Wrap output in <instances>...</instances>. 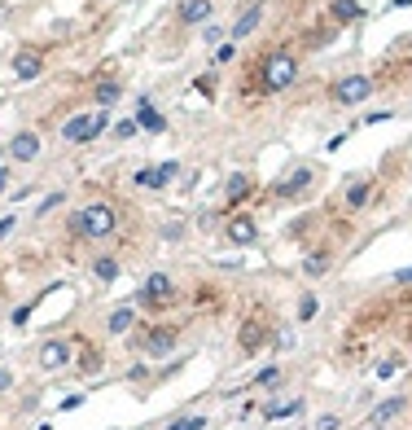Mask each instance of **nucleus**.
I'll list each match as a JSON object with an SVG mask.
<instances>
[{"instance_id":"f257e3e1","label":"nucleus","mask_w":412,"mask_h":430,"mask_svg":"<svg viewBox=\"0 0 412 430\" xmlns=\"http://www.w3.org/2000/svg\"><path fill=\"white\" fill-rule=\"evenodd\" d=\"M298 70H303V58L290 40H281L272 48H264L259 62L250 66L246 75V97H276V92H290L298 84Z\"/></svg>"},{"instance_id":"f03ea898","label":"nucleus","mask_w":412,"mask_h":430,"mask_svg":"<svg viewBox=\"0 0 412 430\" xmlns=\"http://www.w3.org/2000/svg\"><path fill=\"white\" fill-rule=\"evenodd\" d=\"M119 229H123L119 198H92V202H84V207H75L66 215V237H75V242L101 246V242H114Z\"/></svg>"},{"instance_id":"7ed1b4c3","label":"nucleus","mask_w":412,"mask_h":430,"mask_svg":"<svg viewBox=\"0 0 412 430\" xmlns=\"http://www.w3.org/2000/svg\"><path fill=\"white\" fill-rule=\"evenodd\" d=\"M127 338H132V351H141V356H149V360H163V356H171V351L180 347L185 325H175V321H145L141 330H132Z\"/></svg>"},{"instance_id":"20e7f679","label":"nucleus","mask_w":412,"mask_h":430,"mask_svg":"<svg viewBox=\"0 0 412 430\" xmlns=\"http://www.w3.org/2000/svg\"><path fill=\"white\" fill-rule=\"evenodd\" d=\"M180 299H185V294H180V281H175L171 272H149L145 286L136 290V308L149 312V316H163V312L175 308Z\"/></svg>"},{"instance_id":"39448f33","label":"nucleus","mask_w":412,"mask_h":430,"mask_svg":"<svg viewBox=\"0 0 412 430\" xmlns=\"http://www.w3.org/2000/svg\"><path fill=\"white\" fill-rule=\"evenodd\" d=\"M316 185H320V167H294L281 185H272V189H264V202H272V207H286V202H307L316 193Z\"/></svg>"},{"instance_id":"423d86ee","label":"nucleus","mask_w":412,"mask_h":430,"mask_svg":"<svg viewBox=\"0 0 412 430\" xmlns=\"http://www.w3.org/2000/svg\"><path fill=\"white\" fill-rule=\"evenodd\" d=\"M106 128H110V110L92 106V110H80V114H70V119L62 123V141H66V145H92Z\"/></svg>"},{"instance_id":"0eeeda50","label":"nucleus","mask_w":412,"mask_h":430,"mask_svg":"<svg viewBox=\"0 0 412 430\" xmlns=\"http://www.w3.org/2000/svg\"><path fill=\"white\" fill-rule=\"evenodd\" d=\"M272 338H276L272 316H268L264 308H254V312L242 321V330H237V351H242V356H259V351H264Z\"/></svg>"},{"instance_id":"6e6552de","label":"nucleus","mask_w":412,"mask_h":430,"mask_svg":"<svg viewBox=\"0 0 412 430\" xmlns=\"http://www.w3.org/2000/svg\"><path fill=\"white\" fill-rule=\"evenodd\" d=\"M44 66H48V44H22L9 58V80L13 84H31V80L44 75Z\"/></svg>"},{"instance_id":"1a4fd4ad","label":"nucleus","mask_w":412,"mask_h":430,"mask_svg":"<svg viewBox=\"0 0 412 430\" xmlns=\"http://www.w3.org/2000/svg\"><path fill=\"white\" fill-rule=\"evenodd\" d=\"M373 92H377V80H373V75H359V70L329 84V101H333V106H359V101H369Z\"/></svg>"},{"instance_id":"9d476101","label":"nucleus","mask_w":412,"mask_h":430,"mask_svg":"<svg viewBox=\"0 0 412 430\" xmlns=\"http://www.w3.org/2000/svg\"><path fill=\"white\" fill-rule=\"evenodd\" d=\"M36 365H40L44 373L70 369V365H75V338H44L40 351H36Z\"/></svg>"},{"instance_id":"9b49d317","label":"nucleus","mask_w":412,"mask_h":430,"mask_svg":"<svg viewBox=\"0 0 412 430\" xmlns=\"http://www.w3.org/2000/svg\"><path fill=\"white\" fill-rule=\"evenodd\" d=\"M215 18V0H180L175 5V31H193V27H206Z\"/></svg>"},{"instance_id":"f8f14e48","label":"nucleus","mask_w":412,"mask_h":430,"mask_svg":"<svg viewBox=\"0 0 412 430\" xmlns=\"http://www.w3.org/2000/svg\"><path fill=\"white\" fill-rule=\"evenodd\" d=\"M224 237L233 242V246H254V242H259V220H254L250 211H228Z\"/></svg>"},{"instance_id":"ddd939ff","label":"nucleus","mask_w":412,"mask_h":430,"mask_svg":"<svg viewBox=\"0 0 412 430\" xmlns=\"http://www.w3.org/2000/svg\"><path fill=\"white\" fill-rule=\"evenodd\" d=\"M5 158H9V163H36V158H40V132H36V128H18V132L5 141Z\"/></svg>"},{"instance_id":"4468645a","label":"nucleus","mask_w":412,"mask_h":430,"mask_svg":"<svg viewBox=\"0 0 412 430\" xmlns=\"http://www.w3.org/2000/svg\"><path fill=\"white\" fill-rule=\"evenodd\" d=\"M373 193H377L373 171H359V176H351L347 189H342V207H347V211H364L369 202H373Z\"/></svg>"},{"instance_id":"2eb2a0df","label":"nucleus","mask_w":412,"mask_h":430,"mask_svg":"<svg viewBox=\"0 0 412 430\" xmlns=\"http://www.w3.org/2000/svg\"><path fill=\"white\" fill-rule=\"evenodd\" d=\"M259 193V181H254L250 171H237V176H228V185H224V215L228 211H237L246 198Z\"/></svg>"},{"instance_id":"dca6fc26","label":"nucleus","mask_w":412,"mask_h":430,"mask_svg":"<svg viewBox=\"0 0 412 430\" xmlns=\"http://www.w3.org/2000/svg\"><path fill=\"white\" fill-rule=\"evenodd\" d=\"M264 18H268V5H264V0H250V5L237 14V22H233V40L242 44L246 36H254V31L264 27Z\"/></svg>"},{"instance_id":"f3484780","label":"nucleus","mask_w":412,"mask_h":430,"mask_svg":"<svg viewBox=\"0 0 412 430\" xmlns=\"http://www.w3.org/2000/svg\"><path fill=\"white\" fill-rule=\"evenodd\" d=\"M325 18L333 22V27H355L359 18H364V5H359V0H329V9H325Z\"/></svg>"},{"instance_id":"a211bd4d","label":"nucleus","mask_w":412,"mask_h":430,"mask_svg":"<svg viewBox=\"0 0 412 430\" xmlns=\"http://www.w3.org/2000/svg\"><path fill=\"white\" fill-rule=\"evenodd\" d=\"M92 106H101V110H110L114 106V101L123 97V84L114 80V75H92Z\"/></svg>"},{"instance_id":"6ab92c4d","label":"nucleus","mask_w":412,"mask_h":430,"mask_svg":"<svg viewBox=\"0 0 412 430\" xmlns=\"http://www.w3.org/2000/svg\"><path fill=\"white\" fill-rule=\"evenodd\" d=\"M101 365H106V356L97 351V343L84 338V334H75V369H80V373H97Z\"/></svg>"},{"instance_id":"aec40b11","label":"nucleus","mask_w":412,"mask_h":430,"mask_svg":"<svg viewBox=\"0 0 412 430\" xmlns=\"http://www.w3.org/2000/svg\"><path fill=\"white\" fill-rule=\"evenodd\" d=\"M136 312H141L136 303H123V308H114V312L106 316V330H110L114 338H127V334H132L136 325H141V321H136Z\"/></svg>"},{"instance_id":"412c9836","label":"nucleus","mask_w":412,"mask_h":430,"mask_svg":"<svg viewBox=\"0 0 412 430\" xmlns=\"http://www.w3.org/2000/svg\"><path fill=\"white\" fill-rule=\"evenodd\" d=\"M333 36H338V27H333V22L325 18V22H316V27H307V31H303V48H307V53H316V48H329Z\"/></svg>"},{"instance_id":"4be33fe9","label":"nucleus","mask_w":412,"mask_h":430,"mask_svg":"<svg viewBox=\"0 0 412 430\" xmlns=\"http://www.w3.org/2000/svg\"><path fill=\"white\" fill-rule=\"evenodd\" d=\"M333 268V246H316V250H307V259H303V272L307 276H325Z\"/></svg>"},{"instance_id":"5701e85b","label":"nucleus","mask_w":412,"mask_h":430,"mask_svg":"<svg viewBox=\"0 0 412 430\" xmlns=\"http://www.w3.org/2000/svg\"><path fill=\"white\" fill-rule=\"evenodd\" d=\"M403 409H408V395H391V399H381L377 409L369 413V421H373V426H386V421H395Z\"/></svg>"},{"instance_id":"b1692460","label":"nucleus","mask_w":412,"mask_h":430,"mask_svg":"<svg viewBox=\"0 0 412 430\" xmlns=\"http://www.w3.org/2000/svg\"><path fill=\"white\" fill-rule=\"evenodd\" d=\"M136 123H141V128H145V132H167V119H163L158 110H153V106H149V101H145V97L136 101Z\"/></svg>"},{"instance_id":"393cba45","label":"nucleus","mask_w":412,"mask_h":430,"mask_svg":"<svg viewBox=\"0 0 412 430\" xmlns=\"http://www.w3.org/2000/svg\"><path fill=\"white\" fill-rule=\"evenodd\" d=\"M175 176H180L175 163H158V167H149V189H171Z\"/></svg>"},{"instance_id":"a878e982","label":"nucleus","mask_w":412,"mask_h":430,"mask_svg":"<svg viewBox=\"0 0 412 430\" xmlns=\"http://www.w3.org/2000/svg\"><path fill=\"white\" fill-rule=\"evenodd\" d=\"M92 276L110 286L114 276H119V259H114V255H97V259H92Z\"/></svg>"},{"instance_id":"bb28decb","label":"nucleus","mask_w":412,"mask_h":430,"mask_svg":"<svg viewBox=\"0 0 412 430\" xmlns=\"http://www.w3.org/2000/svg\"><path fill=\"white\" fill-rule=\"evenodd\" d=\"M281 377H286V373H281V365H268V369H259V373L250 377V387H276Z\"/></svg>"},{"instance_id":"cd10ccee","label":"nucleus","mask_w":412,"mask_h":430,"mask_svg":"<svg viewBox=\"0 0 412 430\" xmlns=\"http://www.w3.org/2000/svg\"><path fill=\"white\" fill-rule=\"evenodd\" d=\"M303 409V399H286V404H272L268 409V421H281V417H294Z\"/></svg>"},{"instance_id":"c85d7f7f","label":"nucleus","mask_w":412,"mask_h":430,"mask_svg":"<svg viewBox=\"0 0 412 430\" xmlns=\"http://www.w3.org/2000/svg\"><path fill=\"white\" fill-rule=\"evenodd\" d=\"M316 312H320V299H316V294H312V290H307V294H303V299H298V321H312V316H316Z\"/></svg>"},{"instance_id":"c756f323","label":"nucleus","mask_w":412,"mask_h":430,"mask_svg":"<svg viewBox=\"0 0 412 430\" xmlns=\"http://www.w3.org/2000/svg\"><path fill=\"white\" fill-rule=\"evenodd\" d=\"M167 430H206V417H202V413H193V417H180V421H171Z\"/></svg>"},{"instance_id":"7c9ffc66","label":"nucleus","mask_w":412,"mask_h":430,"mask_svg":"<svg viewBox=\"0 0 412 430\" xmlns=\"http://www.w3.org/2000/svg\"><path fill=\"white\" fill-rule=\"evenodd\" d=\"M136 132H141V123H136V119H123V123H114V136H119V141L136 136Z\"/></svg>"},{"instance_id":"2f4dec72","label":"nucleus","mask_w":412,"mask_h":430,"mask_svg":"<svg viewBox=\"0 0 412 430\" xmlns=\"http://www.w3.org/2000/svg\"><path fill=\"white\" fill-rule=\"evenodd\" d=\"M233 58H237V40H228V44L215 48V62H219V66H224V62H233Z\"/></svg>"},{"instance_id":"473e14b6","label":"nucleus","mask_w":412,"mask_h":430,"mask_svg":"<svg viewBox=\"0 0 412 430\" xmlns=\"http://www.w3.org/2000/svg\"><path fill=\"white\" fill-rule=\"evenodd\" d=\"M316 430H342V417H338V413H325V417L316 421Z\"/></svg>"},{"instance_id":"72a5a7b5","label":"nucleus","mask_w":412,"mask_h":430,"mask_svg":"<svg viewBox=\"0 0 412 430\" xmlns=\"http://www.w3.org/2000/svg\"><path fill=\"white\" fill-rule=\"evenodd\" d=\"M163 237H171V242H180V237H185V224H180V220H171V224H163Z\"/></svg>"},{"instance_id":"f704fd0d","label":"nucleus","mask_w":412,"mask_h":430,"mask_svg":"<svg viewBox=\"0 0 412 430\" xmlns=\"http://www.w3.org/2000/svg\"><path fill=\"white\" fill-rule=\"evenodd\" d=\"M62 202H66V193H48V198L40 202V215H44V211H53V207H62Z\"/></svg>"},{"instance_id":"c9c22d12","label":"nucleus","mask_w":412,"mask_h":430,"mask_svg":"<svg viewBox=\"0 0 412 430\" xmlns=\"http://www.w3.org/2000/svg\"><path fill=\"white\" fill-rule=\"evenodd\" d=\"M197 92L211 97V92H215V75H197Z\"/></svg>"},{"instance_id":"e433bc0d","label":"nucleus","mask_w":412,"mask_h":430,"mask_svg":"<svg viewBox=\"0 0 412 430\" xmlns=\"http://www.w3.org/2000/svg\"><path fill=\"white\" fill-rule=\"evenodd\" d=\"M395 369H399V360H386V365H377V377H391Z\"/></svg>"},{"instance_id":"4c0bfd02","label":"nucleus","mask_w":412,"mask_h":430,"mask_svg":"<svg viewBox=\"0 0 412 430\" xmlns=\"http://www.w3.org/2000/svg\"><path fill=\"white\" fill-rule=\"evenodd\" d=\"M395 281H399V286H412V268H399V272H395Z\"/></svg>"},{"instance_id":"58836bf2","label":"nucleus","mask_w":412,"mask_h":430,"mask_svg":"<svg viewBox=\"0 0 412 430\" xmlns=\"http://www.w3.org/2000/svg\"><path fill=\"white\" fill-rule=\"evenodd\" d=\"M9 229H13V215H5V220H0V237H5Z\"/></svg>"},{"instance_id":"ea45409f","label":"nucleus","mask_w":412,"mask_h":430,"mask_svg":"<svg viewBox=\"0 0 412 430\" xmlns=\"http://www.w3.org/2000/svg\"><path fill=\"white\" fill-rule=\"evenodd\" d=\"M5 185H9V167H5V171H0V193H5Z\"/></svg>"},{"instance_id":"a19ab883","label":"nucleus","mask_w":412,"mask_h":430,"mask_svg":"<svg viewBox=\"0 0 412 430\" xmlns=\"http://www.w3.org/2000/svg\"><path fill=\"white\" fill-rule=\"evenodd\" d=\"M403 5H412V0H391V5H386V9H403Z\"/></svg>"}]
</instances>
